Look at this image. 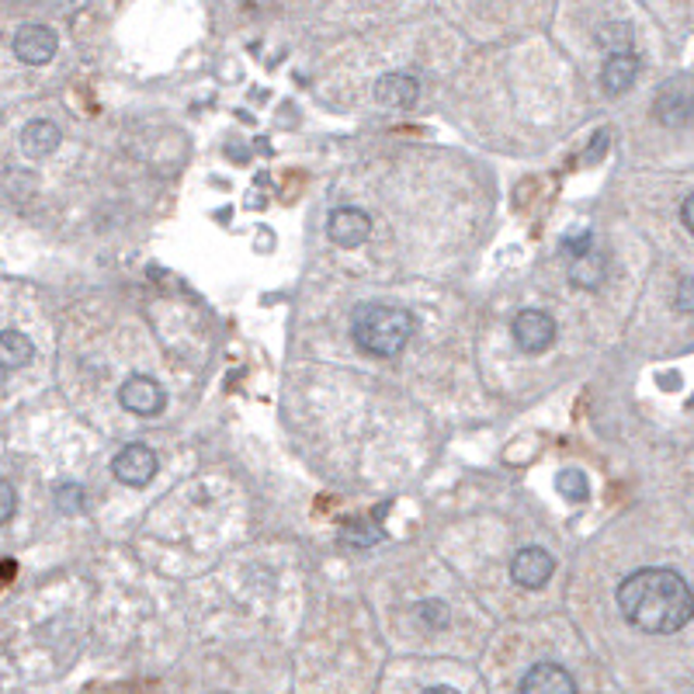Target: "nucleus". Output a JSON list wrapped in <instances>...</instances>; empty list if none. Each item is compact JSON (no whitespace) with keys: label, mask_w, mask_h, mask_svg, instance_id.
<instances>
[{"label":"nucleus","mask_w":694,"mask_h":694,"mask_svg":"<svg viewBox=\"0 0 694 694\" xmlns=\"http://www.w3.org/2000/svg\"><path fill=\"white\" fill-rule=\"evenodd\" d=\"M618 611L639 632L670 635L694 618V591L673 569L646 566L618 583Z\"/></svg>","instance_id":"f257e3e1"},{"label":"nucleus","mask_w":694,"mask_h":694,"mask_svg":"<svg viewBox=\"0 0 694 694\" xmlns=\"http://www.w3.org/2000/svg\"><path fill=\"white\" fill-rule=\"evenodd\" d=\"M351 337L362 351L376 354V358H393L414 337V316L389 306V302H365L354 310L351 319Z\"/></svg>","instance_id":"f03ea898"},{"label":"nucleus","mask_w":694,"mask_h":694,"mask_svg":"<svg viewBox=\"0 0 694 694\" xmlns=\"http://www.w3.org/2000/svg\"><path fill=\"white\" fill-rule=\"evenodd\" d=\"M510 333H514V344H518L521 351L542 354V351L553 348V341H556V319L548 313H542V310H525V313L514 316Z\"/></svg>","instance_id":"7ed1b4c3"},{"label":"nucleus","mask_w":694,"mask_h":694,"mask_svg":"<svg viewBox=\"0 0 694 694\" xmlns=\"http://www.w3.org/2000/svg\"><path fill=\"white\" fill-rule=\"evenodd\" d=\"M118 403L136 417H156L160 411H164L167 393H164V386L150 376H129L118 389Z\"/></svg>","instance_id":"20e7f679"},{"label":"nucleus","mask_w":694,"mask_h":694,"mask_svg":"<svg viewBox=\"0 0 694 694\" xmlns=\"http://www.w3.org/2000/svg\"><path fill=\"white\" fill-rule=\"evenodd\" d=\"M653 112L664 126H684V122L694 115V80L691 77L667 80L660 87V94H656Z\"/></svg>","instance_id":"39448f33"},{"label":"nucleus","mask_w":694,"mask_h":694,"mask_svg":"<svg viewBox=\"0 0 694 694\" xmlns=\"http://www.w3.org/2000/svg\"><path fill=\"white\" fill-rule=\"evenodd\" d=\"M60 39L49 25H22L14 35V56L28 66H46L56 56Z\"/></svg>","instance_id":"423d86ee"},{"label":"nucleus","mask_w":694,"mask_h":694,"mask_svg":"<svg viewBox=\"0 0 694 694\" xmlns=\"http://www.w3.org/2000/svg\"><path fill=\"white\" fill-rule=\"evenodd\" d=\"M553 573H556V559L539 545L521 548L510 563V580L518 586H525V591H539V586H545L548 580H553Z\"/></svg>","instance_id":"0eeeda50"},{"label":"nucleus","mask_w":694,"mask_h":694,"mask_svg":"<svg viewBox=\"0 0 694 694\" xmlns=\"http://www.w3.org/2000/svg\"><path fill=\"white\" fill-rule=\"evenodd\" d=\"M112 472L118 483H126V487H147L156 476V452L147 449V444H129V449H122L115 455Z\"/></svg>","instance_id":"6e6552de"},{"label":"nucleus","mask_w":694,"mask_h":694,"mask_svg":"<svg viewBox=\"0 0 694 694\" xmlns=\"http://www.w3.org/2000/svg\"><path fill=\"white\" fill-rule=\"evenodd\" d=\"M371 234V219H368V212L362 209H337L330 223H327V237L337 243V247H344V251H354V247H362Z\"/></svg>","instance_id":"1a4fd4ad"},{"label":"nucleus","mask_w":694,"mask_h":694,"mask_svg":"<svg viewBox=\"0 0 694 694\" xmlns=\"http://www.w3.org/2000/svg\"><path fill=\"white\" fill-rule=\"evenodd\" d=\"M521 694H577V681L559 664H535L521 678Z\"/></svg>","instance_id":"9d476101"},{"label":"nucleus","mask_w":694,"mask_h":694,"mask_svg":"<svg viewBox=\"0 0 694 694\" xmlns=\"http://www.w3.org/2000/svg\"><path fill=\"white\" fill-rule=\"evenodd\" d=\"M639 77V60L632 56V52H608V60H604L601 66V87L604 94H626L632 91V84Z\"/></svg>","instance_id":"9b49d317"},{"label":"nucleus","mask_w":694,"mask_h":694,"mask_svg":"<svg viewBox=\"0 0 694 694\" xmlns=\"http://www.w3.org/2000/svg\"><path fill=\"white\" fill-rule=\"evenodd\" d=\"M376 98L389 104V109H411L420 98V80L411 74H386L376 84Z\"/></svg>","instance_id":"f8f14e48"},{"label":"nucleus","mask_w":694,"mask_h":694,"mask_svg":"<svg viewBox=\"0 0 694 694\" xmlns=\"http://www.w3.org/2000/svg\"><path fill=\"white\" fill-rule=\"evenodd\" d=\"M60 142H63V133H60L56 122H49V118H35V122H28V126L22 129V150H25V156L42 160L49 153H56Z\"/></svg>","instance_id":"ddd939ff"},{"label":"nucleus","mask_w":694,"mask_h":694,"mask_svg":"<svg viewBox=\"0 0 694 694\" xmlns=\"http://www.w3.org/2000/svg\"><path fill=\"white\" fill-rule=\"evenodd\" d=\"M35 344L28 341V333L22 330H0V371H17L31 365Z\"/></svg>","instance_id":"4468645a"},{"label":"nucleus","mask_w":694,"mask_h":694,"mask_svg":"<svg viewBox=\"0 0 694 694\" xmlns=\"http://www.w3.org/2000/svg\"><path fill=\"white\" fill-rule=\"evenodd\" d=\"M569 281L577 285V289H601V281L608 278V261L597 251H586L580 257H569Z\"/></svg>","instance_id":"2eb2a0df"},{"label":"nucleus","mask_w":694,"mask_h":694,"mask_svg":"<svg viewBox=\"0 0 694 694\" xmlns=\"http://www.w3.org/2000/svg\"><path fill=\"white\" fill-rule=\"evenodd\" d=\"M559 493L566 496L569 504H583L586 496H591V483H586V476L580 469H563L559 479H556Z\"/></svg>","instance_id":"dca6fc26"},{"label":"nucleus","mask_w":694,"mask_h":694,"mask_svg":"<svg viewBox=\"0 0 694 694\" xmlns=\"http://www.w3.org/2000/svg\"><path fill=\"white\" fill-rule=\"evenodd\" d=\"M597 46L608 52H629L632 46V28L629 25H604L597 31Z\"/></svg>","instance_id":"f3484780"},{"label":"nucleus","mask_w":694,"mask_h":694,"mask_svg":"<svg viewBox=\"0 0 694 694\" xmlns=\"http://www.w3.org/2000/svg\"><path fill=\"white\" fill-rule=\"evenodd\" d=\"M56 504H60V510H66V514L84 510V490H80L77 483L60 487V490H56Z\"/></svg>","instance_id":"a211bd4d"},{"label":"nucleus","mask_w":694,"mask_h":694,"mask_svg":"<svg viewBox=\"0 0 694 694\" xmlns=\"http://www.w3.org/2000/svg\"><path fill=\"white\" fill-rule=\"evenodd\" d=\"M14 510H17V493L8 479H0V525H8L14 518Z\"/></svg>","instance_id":"6ab92c4d"},{"label":"nucleus","mask_w":694,"mask_h":694,"mask_svg":"<svg viewBox=\"0 0 694 694\" xmlns=\"http://www.w3.org/2000/svg\"><path fill=\"white\" fill-rule=\"evenodd\" d=\"M673 306H678L681 313H687V316H694V275H691V278H684V281L678 285V295H673Z\"/></svg>","instance_id":"aec40b11"},{"label":"nucleus","mask_w":694,"mask_h":694,"mask_svg":"<svg viewBox=\"0 0 694 694\" xmlns=\"http://www.w3.org/2000/svg\"><path fill=\"white\" fill-rule=\"evenodd\" d=\"M586 251H594V237H569V240L563 243V254H566V257H580V254H586Z\"/></svg>","instance_id":"412c9836"},{"label":"nucleus","mask_w":694,"mask_h":694,"mask_svg":"<svg viewBox=\"0 0 694 694\" xmlns=\"http://www.w3.org/2000/svg\"><path fill=\"white\" fill-rule=\"evenodd\" d=\"M420 618H427V621H431L434 629H441L444 621H449V615H444V608H441L438 601H431V604H420Z\"/></svg>","instance_id":"4be33fe9"},{"label":"nucleus","mask_w":694,"mask_h":694,"mask_svg":"<svg viewBox=\"0 0 694 694\" xmlns=\"http://www.w3.org/2000/svg\"><path fill=\"white\" fill-rule=\"evenodd\" d=\"M681 219H684V226H687V234L694 237V191L684 199V205H681Z\"/></svg>","instance_id":"5701e85b"},{"label":"nucleus","mask_w":694,"mask_h":694,"mask_svg":"<svg viewBox=\"0 0 694 694\" xmlns=\"http://www.w3.org/2000/svg\"><path fill=\"white\" fill-rule=\"evenodd\" d=\"M14 573H17V563H11V559L0 563V591H4V586L14 580Z\"/></svg>","instance_id":"b1692460"},{"label":"nucleus","mask_w":694,"mask_h":694,"mask_svg":"<svg viewBox=\"0 0 694 694\" xmlns=\"http://www.w3.org/2000/svg\"><path fill=\"white\" fill-rule=\"evenodd\" d=\"M420 694H462V691H455V687H449V684H434V687H427V691H420Z\"/></svg>","instance_id":"393cba45"}]
</instances>
